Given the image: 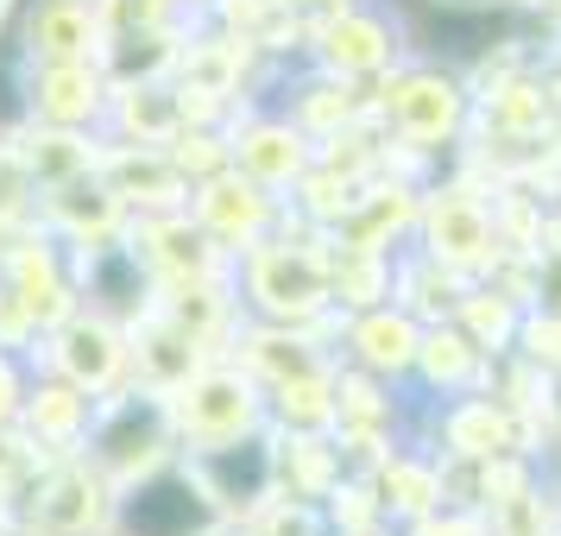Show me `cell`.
Returning a JSON list of instances; mask_svg holds the SVG:
<instances>
[{
  "instance_id": "obj_1",
  "label": "cell",
  "mask_w": 561,
  "mask_h": 536,
  "mask_svg": "<svg viewBox=\"0 0 561 536\" xmlns=\"http://www.w3.org/2000/svg\"><path fill=\"white\" fill-rule=\"evenodd\" d=\"M203 517H208V505L190 480H152L146 492H133V505H127L133 536H196Z\"/></svg>"
}]
</instances>
